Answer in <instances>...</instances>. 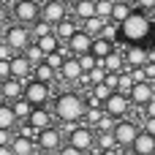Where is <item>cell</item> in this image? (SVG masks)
<instances>
[{
  "mask_svg": "<svg viewBox=\"0 0 155 155\" xmlns=\"http://www.w3.org/2000/svg\"><path fill=\"white\" fill-rule=\"evenodd\" d=\"M84 114H87V104H84L82 93L68 90V93H60L54 98V117L63 125H74L79 120H84Z\"/></svg>",
  "mask_w": 155,
  "mask_h": 155,
  "instance_id": "obj_1",
  "label": "cell"
},
{
  "mask_svg": "<svg viewBox=\"0 0 155 155\" xmlns=\"http://www.w3.org/2000/svg\"><path fill=\"white\" fill-rule=\"evenodd\" d=\"M153 30H155V25H153V19H150V14H144V11H134L131 19L125 25H120V35H123V41L128 46L144 44L153 35Z\"/></svg>",
  "mask_w": 155,
  "mask_h": 155,
  "instance_id": "obj_2",
  "label": "cell"
},
{
  "mask_svg": "<svg viewBox=\"0 0 155 155\" xmlns=\"http://www.w3.org/2000/svg\"><path fill=\"white\" fill-rule=\"evenodd\" d=\"M41 11H44V8H41L35 0H19V3H14V19H16V25H22V27L41 22Z\"/></svg>",
  "mask_w": 155,
  "mask_h": 155,
  "instance_id": "obj_3",
  "label": "cell"
},
{
  "mask_svg": "<svg viewBox=\"0 0 155 155\" xmlns=\"http://www.w3.org/2000/svg\"><path fill=\"white\" fill-rule=\"evenodd\" d=\"M30 35H33V33H30L27 27H22V25H11V27L5 30V38H3V41H5L16 54H25V52L30 49Z\"/></svg>",
  "mask_w": 155,
  "mask_h": 155,
  "instance_id": "obj_4",
  "label": "cell"
},
{
  "mask_svg": "<svg viewBox=\"0 0 155 155\" xmlns=\"http://www.w3.org/2000/svg\"><path fill=\"white\" fill-rule=\"evenodd\" d=\"M25 98H27L35 109H46V101L52 98V90H49V84H44V82H38V79H30V82L25 84Z\"/></svg>",
  "mask_w": 155,
  "mask_h": 155,
  "instance_id": "obj_5",
  "label": "cell"
},
{
  "mask_svg": "<svg viewBox=\"0 0 155 155\" xmlns=\"http://www.w3.org/2000/svg\"><path fill=\"white\" fill-rule=\"evenodd\" d=\"M139 125L134 123V120H120L117 123V128H114V142H117V147H134V142L139 139Z\"/></svg>",
  "mask_w": 155,
  "mask_h": 155,
  "instance_id": "obj_6",
  "label": "cell"
},
{
  "mask_svg": "<svg viewBox=\"0 0 155 155\" xmlns=\"http://www.w3.org/2000/svg\"><path fill=\"white\" fill-rule=\"evenodd\" d=\"M104 112L109 114V117H114L117 123L131 112V95H123V93H114L106 104H104Z\"/></svg>",
  "mask_w": 155,
  "mask_h": 155,
  "instance_id": "obj_7",
  "label": "cell"
},
{
  "mask_svg": "<svg viewBox=\"0 0 155 155\" xmlns=\"http://www.w3.org/2000/svg\"><path fill=\"white\" fill-rule=\"evenodd\" d=\"M95 139H98V134H95L93 128L79 125V128L68 136V144H71V147H76V150H82V153H90V150L95 147Z\"/></svg>",
  "mask_w": 155,
  "mask_h": 155,
  "instance_id": "obj_8",
  "label": "cell"
},
{
  "mask_svg": "<svg viewBox=\"0 0 155 155\" xmlns=\"http://www.w3.org/2000/svg\"><path fill=\"white\" fill-rule=\"evenodd\" d=\"M35 144L41 147V153H60L65 144H63V134L57 131V128H46V131H41L38 134V139H35Z\"/></svg>",
  "mask_w": 155,
  "mask_h": 155,
  "instance_id": "obj_9",
  "label": "cell"
},
{
  "mask_svg": "<svg viewBox=\"0 0 155 155\" xmlns=\"http://www.w3.org/2000/svg\"><path fill=\"white\" fill-rule=\"evenodd\" d=\"M125 65L131 71H142L144 65H150V49L144 44H136V46H128L125 49Z\"/></svg>",
  "mask_w": 155,
  "mask_h": 155,
  "instance_id": "obj_10",
  "label": "cell"
},
{
  "mask_svg": "<svg viewBox=\"0 0 155 155\" xmlns=\"http://www.w3.org/2000/svg\"><path fill=\"white\" fill-rule=\"evenodd\" d=\"M41 19H44L46 25L57 27L60 22H65V19H68V5H65L63 0H52V3H46V5H44Z\"/></svg>",
  "mask_w": 155,
  "mask_h": 155,
  "instance_id": "obj_11",
  "label": "cell"
},
{
  "mask_svg": "<svg viewBox=\"0 0 155 155\" xmlns=\"http://www.w3.org/2000/svg\"><path fill=\"white\" fill-rule=\"evenodd\" d=\"M155 101V84L150 82H136V87L131 90V104H136V106H150Z\"/></svg>",
  "mask_w": 155,
  "mask_h": 155,
  "instance_id": "obj_12",
  "label": "cell"
},
{
  "mask_svg": "<svg viewBox=\"0 0 155 155\" xmlns=\"http://www.w3.org/2000/svg\"><path fill=\"white\" fill-rule=\"evenodd\" d=\"M93 41H95L93 35H87L84 30H79V33H76V35H74V38L65 44V46H68V52H71L74 57H82V54H90V49H93Z\"/></svg>",
  "mask_w": 155,
  "mask_h": 155,
  "instance_id": "obj_13",
  "label": "cell"
},
{
  "mask_svg": "<svg viewBox=\"0 0 155 155\" xmlns=\"http://www.w3.org/2000/svg\"><path fill=\"white\" fill-rule=\"evenodd\" d=\"M82 76H84L82 63H79L76 57H68V60H65V65H63V71H60V79H63L65 84H76Z\"/></svg>",
  "mask_w": 155,
  "mask_h": 155,
  "instance_id": "obj_14",
  "label": "cell"
},
{
  "mask_svg": "<svg viewBox=\"0 0 155 155\" xmlns=\"http://www.w3.org/2000/svg\"><path fill=\"white\" fill-rule=\"evenodd\" d=\"M33 71H35V68H33V63H30L25 54H16V57L11 60V76H14V79H19V82L27 84V76H30Z\"/></svg>",
  "mask_w": 155,
  "mask_h": 155,
  "instance_id": "obj_15",
  "label": "cell"
},
{
  "mask_svg": "<svg viewBox=\"0 0 155 155\" xmlns=\"http://www.w3.org/2000/svg\"><path fill=\"white\" fill-rule=\"evenodd\" d=\"M0 93H3V98H5V104H16L19 98H25V82L8 79V82H3Z\"/></svg>",
  "mask_w": 155,
  "mask_h": 155,
  "instance_id": "obj_16",
  "label": "cell"
},
{
  "mask_svg": "<svg viewBox=\"0 0 155 155\" xmlns=\"http://www.w3.org/2000/svg\"><path fill=\"white\" fill-rule=\"evenodd\" d=\"M131 153H134V155H155V136H153V134H147V131H142L139 139L134 142Z\"/></svg>",
  "mask_w": 155,
  "mask_h": 155,
  "instance_id": "obj_17",
  "label": "cell"
},
{
  "mask_svg": "<svg viewBox=\"0 0 155 155\" xmlns=\"http://www.w3.org/2000/svg\"><path fill=\"white\" fill-rule=\"evenodd\" d=\"M117 49H114V41H109V38H95L93 41V49H90V54H95L101 63L109 57V54H114Z\"/></svg>",
  "mask_w": 155,
  "mask_h": 155,
  "instance_id": "obj_18",
  "label": "cell"
},
{
  "mask_svg": "<svg viewBox=\"0 0 155 155\" xmlns=\"http://www.w3.org/2000/svg\"><path fill=\"white\" fill-rule=\"evenodd\" d=\"M101 68H104L106 74H123V68H125V52H114V54H109V57L101 63Z\"/></svg>",
  "mask_w": 155,
  "mask_h": 155,
  "instance_id": "obj_19",
  "label": "cell"
},
{
  "mask_svg": "<svg viewBox=\"0 0 155 155\" xmlns=\"http://www.w3.org/2000/svg\"><path fill=\"white\" fill-rule=\"evenodd\" d=\"M79 30H82V27H79L74 19H65V22H60V25L54 27V35H57L60 41H65V44H68V41H71V38L79 33Z\"/></svg>",
  "mask_w": 155,
  "mask_h": 155,
  "instance_id": "obj_20",
  "label": "cell"
},
{
  "mask_svg": "<svg viewBox=\"0 0 155 155\" xmlns=\"http://www.w3.org/2000/svg\"><path fill=\"white\" fill-rule=\"evenodd\" d=\"M16 123H19V117H16L14 106H11V104H3V106H0V131H11Z\"/></svg>",
  "mask_w": 155,
  "mask_h": 155,
  "instance_id": "obj_21",
  "label": "cell"
},
{
  "mask_svg": "<svg viewBox=\"0 0 155 155\" xmlns=\"http://www.w3.org/2000/svg\"><path fill=\"white\" fill-rule=\"evenodd\" d=\"M27 125H30V128H35L38 134H41V131H46V128H52L49 112H46V109H35V112H33V117L27 120Z\"/></svg>",
  "mask_w": 155,
  "mask_h": 155,
  "instance_id": "obj_22",
  "label": "cell"
},
{
  "mask_svg": "<svg viewBox=\"0 0 155 155\" xmlns=\"http://www.w3.org/2000/svg\"><path fill=\"white\" fill-rule=\"evenodd\" d=\"M74 14H76L82 22H87V19L98 16V3H95V0H82L79 5H74Z\"/></svg>",
  "mask_w": 155,
  "mask_h": 155,
  "instance_id": "obj_23",
  "label": "cell"
},
{
  "mask_svg": "<svg viewBox=\"0 0 155 155\" xmlns=\"http://www.w3.org/2000/svg\"><path fill=\"white\" fill-rule=\"evenodd\" d=\"M104 27H106V22H104L101 16H93V19L82 22V30H84L87 35H93V38H101V35H104Z\"/></svg>",
  "mask_w": 155,
  "mask_h": 155,
  "instance_id": "obj_24",
  "label": "cell"
},
{
  "mask_svg": "<svg viewBox=\"0 0 155 155\" xmlns=\"http://www.w3.org/2000/svg\"><path fill=\"white\" fill-rule=\"evenodd\" d=\"M14 106V112H16V117H19V123H27L30 117H33V112H35V106L27 101V98H19L16 104H11Z\"/></svg>",
  "mask_w": 155,
  "mask_h": 155,
  "instance_id": "obj_25",
  "label": "cell"
},
{
  "mask_svg": "<svg viewBox=\"0 0 155 155\" xmlns=\"http://www.w3.org/2000/svg\"><path fill=\"white\" fill-rule=\"evenodd\" d=\"M35 44L41 46V52H44L46 57H49V54H54V52H60V38H57L54 33H52V35H44V38H38Z\"/></svg>",
  "mask_w": 155,
  "mask_h": 155,
  "instance_id": "obj_26",
  "label": "cell"
},
{
  "mask_svg": "<svg viewBox=\"0 0 155 155\" xmlns=\"http://www.w3.org/2000/svg\"><path fill=\"white\" fill-rule=\"evenodd\" d=\"M33 76L38 79V82H44V84H49V82H54L60 74L52 68V65H46V63H41V65H35V71H33Z\"/></svg>",
  "mask_w": 155,
  "mask_h": 155,
  "instance_id": "obj_27",
  "label": "cell"
},
{
  "mask_svg": "<svg viewBox=\"0 0 155 155\" xmlns=\"http://www.w3.org/2000/svg\"><path fill=\"white\" fill-rule=\"evenodd\" d=\"M33 144H35L33 139H25V136H16L11 147H14V155H35V153H33Z\"/></svg>",
  "mask_w": 155,
  "mask_h": 155,
  "instance_id": "obj_28",
  "label": "cell"
},
{
  "mask_svg": "<svg viewBox=\"0 0 155 155\" xmlns=\"http://www.w3.org/2000/svg\"><path fill=\"white\" fill-rule=\"evenodd\" d=\"M25 57H27V60H30V63H33V68H35V65H41V63H46V54H44V52H41V46H38V44H35V41H33V44H30V49H27V52H25Z\"/></svg>",
  "mask_w": 155,
  "mask_h": 155,
  "instance_id": "obj_29",
  "label": "cell"
},
{
  "mask_svg": "<svg viewBox=\"0 0 155 155\" xmlns=\"http://www.w3.org/2000/svg\"><path fill=\"white\" fill-rule=\"evenodd\" d=\"M134 87H136L134 74H131V71H123V74H120V93H123V95H131Z\"/></svg>",
  "mask_w": 155,
  "mask_h": 155,
  "instance_id": "obj_30",
  "label": "cell"
},
{
  "mask_svg": "<svg viewBox=\"0 0 155 155\" xmlns=\"http://www.w3.org/2000/svg\"><path fill=\"white\" fill-rule=\"evenodd\" d=\"M104 117H106V112H104V109H90V106H87V114H84V128H90V125H95V128H98V123H101Z\"/></svg>",
  "mask_w": 155,
  "mask_h": 155,
  "instance_id": "obj_31",
  "label": "cell"
},
{
  "mask_svg": "<svg viewBox=\"0 0 155 155\" xmlns=\"http://www.w3.org/2000/svg\"><path fill=\"white\" fill-rule=\"evenodd\" d=\"M98 134V131H95ZM95 147L104 153V150H114L117 147V142H114V134H98V139H95Z\"/></svg>",
  "mask_w": 155,
  "mask_h": 155,
  "instance_id": "obj_32",
  "label": "cell"
},
{
  "mask_svg": "<svg viewBox=\"0 0 155 155\" xmlns=\"http://www.w3.org/2000/svg\"><path fill=\"white\" fill-rule=\"evenodd\" d=\"M65 60H68V57H65V52L60 49V52H54V54H49V57H46V65H52V68L60 74V71H63V65H65Z\"/></svg>",
  "mask_w": 155,
  "mask_h": 155,
  "instance_id": "obj_33",
  "label": "cell"
},
{
  "mask_svg": "<svg viewBox=\"0 0 155 155\" xmlns=\"http://www.w3.org/2000/svg\"><path fill=\"white\" fill-rule=\"evenodd\" d=\"M30 33H33V35H35V41H38V38H44V35H52V33H54V27H52V25H46V22L41 19V22H35V25H33V30H30Z\"/></svg>",
  "mask_w": 155,
  "mask_h": 155,
  "instance_id": "obj_34",
  "label": "cell"
},
{
  "mask_svg": "<svg viewBox=\"0 0 155 155\" xmlns=\"http://www.w3.org/2000/svg\"><path fill=\"white\" fill-rule=\"evenodd\" d=\"M117 33H120V25H114V22H106V27H104V35H101V38H109V41H114V38H117Z\"/></svg>",
  "mask_w": 155,
  "mask_h": 155,
  "instance_id": "obj_35",
  "label": "cell"
},
{
  "mask_svg": "<svg viewBox=\"0 0 155 155\" xmlns=\"http://www.w3.org/2000/svg\"><path fill=\"white\" fill-rule=\"evenodd\" d=\"M112 93H120V74H106V82H104Z\"/></svg>",
  "mask_w": 155,
  "mask_h": 155,
  "instance_id": "obj_36",
  "label": "cell"
},
{
  "mask_svg": "<svg viewBox=\"0 0 155 155\" xmlns=\"http://www.w3.org/2000/svg\"><path fill=\"white\" fill-rule=\"evenodd\" d=\"M0 79H3V82L14 79V76H11V60H0Z\"/></svg>",
  "mask_w": 155,
  "mask_h": 155,
  "instance_id": "obj_37",
  "label": "cell"
},
{
  "mask_svg": "<svg viewBox=\"0 0 155 155\" xmlns=\"http://www.w3.org/2000/svg\"><path fill=\"white\" fill-rule=\"evenodd\" d=\"M14 57H16V54H14V49L3 41V46H0V60H14Z\"/></svg>",
  "mask_w": 155,
  "mask_h": 155,
  "instance_id": "obj_38",
  "label": "cell"
},
{
  "mask_svg": "<svg viewBox=\"0 0 155 155\" xmlns=\"http://www.w3.org/2000/svg\"><path fill=\"white\" fill-rule=\"evenodd\" d=\"M136 5H139L144 14H153L155 11V0H136Z\"/></svg>",
  "mask_w": 155,
  "mask_h": 155,
  "instance_id": "obj_39",
  "label": "cell"
},
{
  "mask_svg": "<svg viewBox=\"0 0 155 155\" xmlns=\"http://www.w3.org/2000/svg\"><path fill=\"white\" fill-rule=\"evenodd\" d=\"M57 155H84V153H82V150H76V147H71V144L65 142V147H63Z\"/></svg>",
  "mask_w": 155,
  "mask_h": 155,
  "instance_id": "obj_40",
  "label": "cell"
},
{
  "mask_svg": "<svg viewBox=\"0 0 155 155\" xmlns=\"http://www.w3.org/2000/svg\"><path fill=\"white\" fill-rule=\"evenodd\" d=\"M144 125H147L144 131H147V134H153V136H155V120H144Z\"/></svg>",
  "mask_w": 155,
  "mask_h": 155,
  "instance_id": "obj_41",
  "label": "cell"
},
{
  "mask_svg": "<svg viewBox=\"0 0 155 155\" xmlns=\"http://www.w3.org/2000/svg\"><path fill=\"white\" fill-rule=\"evenodd\" d=\"M101 155H123V153H120V150L114 147V150H104V153H101Z\"/></svg>",
  "mask_w": 155,
  "mask_h": 155,
  "instance_id": "obj_42",
  "label": "cell"
},
{
  "mask_svg": "<svg viewBox=\"0 0 155 155\" xmlns=\"http://www.w3.org/2000/svg\"><path fill=\"white\" fill-rule=\"evenodd\" d=\"M114 3H123V5H136V0H114Z\"/></svg>",
  "mask_w": 155,
  "mask_h": 155,
  "instance_id": "obj_43",
  "label": "cell"
},
{
  "mask_svg": "<svg viewBox=\"0 0 155 155\" xmlns=\"http://www.w3.org/2000/svg\"><path fill=\"white\" fill-rule=\"evenodd\" d=\"M63 3H65V5H79L82 0H63Z\"/></svg>",
  "mask_w": 155,
  "mask_h": 155,
  "instance_id": "obj_44",
  "label": "cell"
},
{
  "mask_svg": "<svg viewBox=\"0 0 155 155\" xmlns=\"http://www.w3.org/2000/svg\"><path fill=\"white\" fill-rule=\"evenodd\" d=\"M35 3H38V5L44 8V5H46V3H52V0H35Z\"/></svg>",
  "mask_w": 155,
  "mask_h": 155,
  "instance_id": "obj_45",
  "label": "cell"
},
{
  "mask_svg": "<svg viewBox=\"0 0 155 155\" xmlns=\"http://www.w3.org/2000/svg\"><path fill=\"white\" fill-rule=\"evenodd\" d=\"M35 155H46V153H35Z\"/></svg>",
  "mask_w": 155,
  "mask_h": 155,
  "instance_id": "obj_46",
  "label": "cell"
},
{
  "mask_svg": "<svg viewBox=\"0 0 155 155\" xmlns=\"http://www.w3.org/2000/svg\"><path fill=\"white\" fill-rule=\"evenodd\" d=\"M14 3H19V0H14Z\"/></svg>",
  "mask_w": 155,
  "mask_h": 155,
  "instance_id": "obj_47",
  "label": "cell"
},
{
  "mask_svg": "<svg viewBox=\"0 0 155 155\" xmlns=\"http://www.w3.org/2000/svg\"><path fill=\"white\" fill-rule=\"evenodd\" d=\"M95 3H98V0H95Z\"/></svg>",
  "mask_w": 155,
  "mask_h": 155,
  "instance_id": "obj_48",
  "label": "cell"
}]
</instances>
